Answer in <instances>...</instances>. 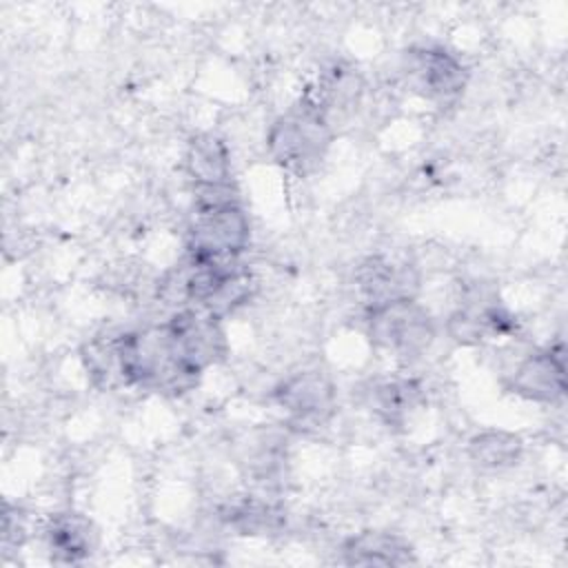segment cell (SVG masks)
<instances>
[{"mask_svg": "<svg viewBox=\"0 0 568 568\" xmlns=\"http://www.w3.org/2000/svg\"><path fill=\"white\" fill-rule=\"evenodd\" d=\"M118 366L122 384L164 395H184L202 377L180 357L164 322L118 335Z\"/></svg>", "mask_w": 568, "mask_h": 568, "instance_id": "1", "label": "cell"}, {"mask_svg": "<svg viewBox=\"0 0 568 568\" xmlns=\"http://www.w3.org/2000/svg\"><path fill=\"white\" fill-rule=\"evenodd\" d=\"M331 140L333 129L326 111L311 95H304L273 122L266 135V149L280 166L308 173L322 162Z\"/></svg>", "mask_w": 568, "mask_h": 568, "instance_id": "2", "label": "cell"}, {"mask_svg": "<svg viewBox=\"0 0 568 568\" xmlns=\"http://www.w3.org/2000/svg\"><path fill=\"white\" fill-rule=\"evenodd\" d=\"M368 337L397 357H417L435 339V320L413 295L393 297L368 308Z\"/></svg>", "mask_w": 568, "mask_h": 568, "instance_id": "3", "label": "cell"}, {"mask_svg": "<svg viewBox=\"0 0 568 568\" xmlns=\"http://www.w3.org/2000/svg\"><path fill=\"white\" fill-rule=\"evenodd\" d=\"M248 240L251 222L235 197L197 202V213L189 226V255L193 260H237Z\"/></svg>", "mask_w": 568, "mask_h": 568, "instance_id": "4", "label": "cell"}, {"mask_svg": "<svg viewBox=\"0 0 568 568\" xmlns=\"http://www.w3.org/2000/svg\"><path fill=\"white\" fill-rule=\"evenodd\" d=\"M164 324L175 351L193 371L204 373V368L226 355V337L220 320L204 308H182Z\"/></svg>", "mask_w": 568, "mask_h": 568, "instance_id": "5", "label": "cell"}, {"mask_svg": "<svg viewBox=\"0 0 568 568\" xmlns=\"http://www.w3.org/2000/svg\"><path fill=\"white\" fill-rule=\"evenodd\" d=\"M404 69L413 89L437 102L459 98L468 82L464 62L444 47H417L406 51Z\"/></svg>", "mask_w": 568, "mask_h": 568, "instance_id": "6", "label": "cell"}, {"mask_svg": "<svg viewBox=\"0 0 568 568\" xmlns=\"http://www.w3.org/2000/svg\"><path fill=\"white\" fill-rule=\"evenodd\" d=\"M273 399L295 426H320L333 415L335 386L317 368L300 371L275 386Z\"/></svg>", "mask_w": 568, "mask_h": 568, "instance_id": "7", "label": "cell"}, {"mask_svg": "<svg viewBox=\"0 0 568 568\" xmlns=\"http://www.w3.org/2000/svg\"><path fill=\"white\" fill-rule=\"evenodd\" d=\"M506 390L539 404H555L566 393V351L557 342L528 353L506 379Z\"/></svg>", "mask_w": 568, "mask_h": 568, "instance_id": "8", "label": "cell"}, {"mask_svg": "<svg viewBox=\"0 0 568 568\" xmlns=\"http://www.w3.org/2000/svg\"><path fill=\"white\" fill-rule=\"evenodd\" d=\"M184 169L197 189V197L231 195V155L222 138L197 133L184 153Z\"/></svg>", "mask_w": 568, "mask_h": 568, "instance_id": "9", "label": "cell"}, {"mask_svg": "<svg viewBox=\"0 0 568 568\" xmlns=\"http://www.w3.org/2000/svg\"><path fill=\"white\" fill-rule=\"evenodd\" d=\"M448 335L457 344H479L486 337L508 335L515 331V317L495 300L486 295H468L466 304L448 315Z\"/></svg>", "mask_w": 568, "mask_h": 568, "instance_id": "10", "label": "cell"}, {"mask_svg": "<svg viewBox=\"0 0 568 568\" xmlns=\"http://www.w3.org/2000/svg\"><path fill=\"white\" fill-rule=\"evenodd\" d=\"M342 559L348 566H406L413 564L410 544L390 530H362L342 544Z\"/></svg>", "mask_w": 568, "mask_h": 568, "instance_id": "11", "label": "cell"}, {"mask_svg": "<svg viewBox=\"0 0 568 568\" xmlns=\"http://www.w3.org/2000/svg\"><path fill=\"white\" fill-rule=\"evenodd\" d=\"M357 282L373 306L393 297L413 295V288L417 286V275L410 266H397L384 257H368L357 268Z\"/></svg>", "mask_w": 568, "mask_h": 568, "instance_id": "12", "label": "cell"}, {"mask_svg": "<svg viewBox=\"0 0 568 568\" xmlns=\"http://www.w3.org/2000/svg\"><path fill=\"white\" fill-rule=\"evenodd\" d=\"M47 544L55 561L78 564L93 550V528L78 513H60L47 526Z\"/></svg>", "mask_w": 568, "mask_h": 568, "instance_id": "13", "label": "cell"}, {"mask_svg": "<svg viewBox=\"0 0 568 568\" xmlns=\"http://www.w3.org/2000/svg\"><path fill=\"white\" fill-rule=\"evenodd\" d=\"M373 410L388 426H402L422 402V388L413 379L382 382L371 393Z\"/></svg>", "mask_w": 568, "mask_h": 568, "instance_id": "14", "label": "cell"}, {"mask_svg": "<svg viewBox=\"0 0 568 568\" xmlns=\"http://www.w3.org/2000/svg\"><path fill=\"white\" fill-rule=\"evenodd\" d=\"M521 450V437L508 430H484L468 442V455L481 468H508L517 464Z\"/></svg>", "mask_w": 568, "mask_h": 568, "instance_id": "15", "label": "cell"}, {"mask_svg": "<svg viewBox=\"0 0 568 568\" xmlns=\"http://www.w3.org/2000/svg\"><path fill=\"white\" fill-rule=\"evenodd\" d=\"M84 371L98 386H115L122 384L120 366H118V335L95 337L87 342L80 351Z\"/></svg>", "mask_w": 568, "mask_h": 568, "instance_id": "16", "label": "cell"}, {"mask_svg": "<svg viewBox=\"0 0 568 568\" xmlns=\"http://www.w3.org/2000/svg\"><path fill=\"white\" fill-rule=\"evenodd\" d=\"M226 519L242 535H266L280 526L282 513L257 499H244L226 513Z\"/></svg>", "mask_w": 568, "mask_h": 568, "instance_id": "17", "label": "cell"}, {"mask_svg": "<svg viewBox=\"0 0 568 568\" xmlns=\"http://www.w3.org/2000/svg\"><path fill=\"white\" fill-rule=\"evenodd\" d=\"M22 539H24L22 517H18V510L11 513L9 506H4V517H2V544H4V548L20 546Z\"/></svg>", "mask_w": 568, "mask_h": 568, "instance_id": "18", "label": "cell"}]
</instances>
